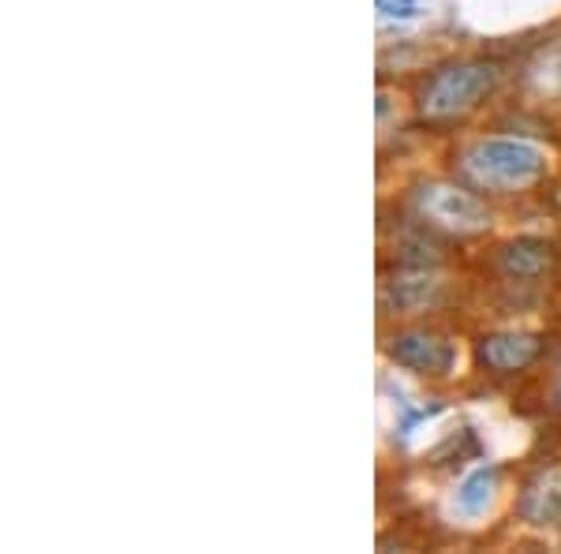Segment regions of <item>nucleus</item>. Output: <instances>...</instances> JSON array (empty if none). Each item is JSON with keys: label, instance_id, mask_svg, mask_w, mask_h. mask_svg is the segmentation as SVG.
Segmentation results:
<instances>
[{"label": "nucleus", "instance_id": "f257e3e1", "mask_svg": "<svg viewBox=\"0 0 561 554\" xmlns=\"http://www.w3.org/2000/svg\"><path fill=\"white\" fill-rule=\"evenodd\" d=\"M460 169L476 188L486 192H528L550 172V154L539 143L528 139H476L472 147L460 150Z\"/></svg>", "mask_w": 561, "mask_h": 554}, {"label": "nucleus", "instance_id": "9d476101", "mask_svg": "<svg viewBox=\"0 0 561 554\" xmlns=\"http://www.w3.org/2000/svg\"><path fill=\"white\" fill-rule=\"evenodd\" d=\"M375 8H378V20H397V23H409L423 12L420 0H375Z\"/></svg>", "mask_w": 561, "mask_h": 554}, {"label": "nucleus", "instance_id": "1a4fd4ad", "mask_svg": "<svg viewBox=\"0 0 561 554\" xmlns=\"http://www.w3.org/2000/svg\"><path fill=\"white\" fill-rule=\"evenodd\" d=\"M494 490H497V468H494V465H479V468H472L465 479H460V487H457V506H460V513H468V517L486 513V506L494 502Z\"/></svg>", "mask_w": 561, "mask_h": 554}, {"label": "nucleus", "instance_id": "423d86ee", "mask_svg": "<svg viewBox=\"0 0 561 554\" xmlns=\"http://www.w3.org/2000/svg\"><path fill=\"white\" fill-rule=\"evenodd\" d=\"M438 296H442V278L431 267H404L386 281L389 307L401 315L427 312V307L438 304Z\"/></svg>", "mask_w": 561, "mask_h": 554}, {"label": "nucleus", "instance_id": "20e7f679", "mask_svg": "<svg viewBox=\"0 0 561 554\" xmlns=\"http://www.w3.org/2000/svg\"><path fill=\"white\" fill-rule=\"evenodd\" d=\"M389 360L401 363L404 371L423 378H446L457 368V349L446 333L431 330V326H412V330L393 333L389 341Z\"/></svg>", "mask_w": 561, "mask_h": 554}, {"label": "nucleus", "instance_id": "f03ea898", "mask_svg": "<svg viewBox=\"0 0 561 554\" xmlns=\"http://www.w3.org/2000/svg\"><path fill=\"white\" fill-rule=\"evenodd\" d=\"M497 79H502V68L494 60H454L423 83L420 113L427 121H457L494 94Z\"/></svg>", "mask_w": 561, "mask_h": 554}, {"label": "nucleus", "instance_id": "39448f33", "mask_svg": "<svg viewBox=\"0 0 561 554\" xmlns=\"http://www.w3.org/2000/svg\"><path fill=\"white\" fill-rule=\"evenodd\" d=\"M539 357H542V341L536 333H524V330H497L479 338L476 344L479 368L494 371V375H520Z\"/></svg>", "mask_w": 561, "mask_h": 554}, {"label": "nucleus", "instance_id": "7ed1b4c3", "mask_svg": "<svg viewBox=\"0 0 561 554\" xmlns=\"http://www.w3.org/2000/svg\"><path fill=\"white\" fill-rule=\"evenodd\" d=\"M415 211L434 229L449 236H476L486 233L494 222L491 206L479 199L472 188L454 184V180H427L415 188Z\"/></svg>", "mask_w": 561, "mask_h": 554}, {"label": "nucleus", "instance_id": "0eeeda50", "mask_svg": "<svg viewBox=\"0 0 561 554\" xmlns=\"http://www.w3.org/2000/svg\"><path fill=\"white\" fill-rule=\"evenodd\" d=\"M497 270L510 281H539L554 270V244L542 236H517L497 248Z\"/></svg>", "mask_w": 561, "mask_h": 554}, {"label": "nucleus", "instance_id": "6e6552de", "mask_svg": "<svg viewBox=\"0 0 561 554\" xmlns=\"http://www.w3.org/2000/svg\"><path fill=\"white\" fill-rule=\"evenodd\" d=\"M520 517L536 529L561 524V468H539L520 490Z\"/></svg>", "mask_w": 561, "mask_h": 554}]
</instances>
